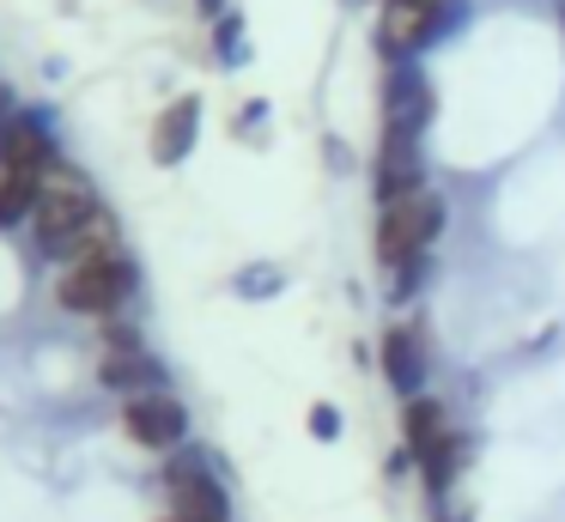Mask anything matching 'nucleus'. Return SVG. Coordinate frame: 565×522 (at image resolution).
Segmentation results:
<instances>
[{"label": "nucleus", "instance_id": "16", "mask_svg": "<svg viewBox=\"0 0 565 522\" xmlns=\"http://www.w3.org/2000/svg\"><path fill=\"white\" fill-rule=\"evenodd\" d=\"M38 182H43V177H19V170H0V231L31 225V213H38Z\"/></svg>", "mask_w": 565, "mask_h": 522}, {"label": "nucleus", "instance_id": "18", "mask_svg": "<svg viewBox=\"0 0 565 522\" xmlns=\"http://www.w3.org/2000/svg\"><path fill=\"white\" fill-rule=\"evenodd\" d=\"M286 279H280V267H268V262H256V267H244L237 274V298H274Z\"/></svg>", "mask_w": 565, "mask_h": 522}, {"label": "nucleus", "instance_id": "2", "mask_svg": "<svg viewBox=\"0 0 565 522\" xmlns=\"http://www.w3.org/2000/svg\"><path fill=\"white\" fill-rule=\"evenodd\" d=\"M128 291H135V262H128L122 249L98 255V262H74V267H62V279H55V298H62V310H74V316H116Z\"/></svg>", "mask_w": 565, "mask_h": 522}, {"label": "nucleus", "instance_id": "15", "mask_svg": "<svg viewBox=\"0 0 565 522\" xmlns=\"http://www.w3.org/2000/svg\"><path fill=\"white\" fill-rule=\"evenodd\" d=\"M462 461H468V437H462V432H450V437H444V444L431 449L426 461H419V473H426V492H431V498L450 492L456 473H462Z\"/></svg>", "mask_w": 565, "mask_h": 522}, {"label": "nucleus", "instance_id": "8", "mask_svg": "<svg viewBox=\"0 0 565 522\" xmlns=\"http://www.w3.org/2000/svg\"><path fill=\"white\" fill-rule=\"evenodd\" d=\"M371 182H377V206L402 201V194L426 189V158H419V134H390L383 128L377 158H371Z\"/></svg>", "mask_w": 565, "mask_h": 522}, {"label": "nucleus", "instance_id": "7", "mask_svg": "<svg viewBox=\"0 0 565 522\" xmlns=\"http://www.w3.org/2000/svg\"><path fill=\"white\" fill-rule=\"evenodd\" d=\"M62 158H55V134L43 116H31V109H19V116H0V170H19V177H43V170H55Z\"/></svg>", "mask_w": 565, "mask_h": 522}, {"label": "nucleus", "instance_id": "5", "mask_svg": "<svg viewBox=\"0 0 565 522\" xmlns=\"http://www.w3.org/2000/svg\"><path fill=\"white\" fill-rule=\"evenodd\" d=\"M122 432H128V444L171 456V449L189 437V407L171 395V388H147V395H128V401H122Z\"/></svg>", "mask_w": 565, "mask_h": 522}, {"label": "nucleus", "instance_id": "14", "mask_svg": "<svg viewBox=\"0 0 565 522\" xmlns=\"http://www.w3.org/2000/svg\"><path fill=\"white\" fill-rule=\"evenodd\" d=\"M98 376L116 388V395H147V388H164V371H159V359H147L140 347H116V352H104V364H98Z\"/></svg>", "mask_w": 565, "mask_h": 522}, {"label": "nucleus", "instance_id": "13", "mask_svg": "<svg viewBox=\"0 0 565 522\" xmlns=\"http://www.w3.org/2000/svg\"><path fill=\"white\" fill-rule=\"evenodd\" d=\"M450 432H456V425H450V413H444V401H438V395H414V401H402V449H407L414 461H426Z\"/></svg>", "mask_w": 565, "mask_h": 522}, {"label": "nucleus", "instance_id": "21", "mask_svg": "<svg viewBox=\"0 0 565 522\" xmlns=\"http://www.w3.org/2000/svg\"><path fill=\"white\" fill-rule=\"evenodd\" d=\"M195 7L207 12V19H225V12H232V7H225V0H195Z\"/></svg>", "mask_w": 565, "mask_h": 522}, {"label": "nucleus", "instance_id": "24", "mask_svg": "<svg viewBox=\"0 0 565 522\" xmlns=\"http://www.w3.org/2000/svg\"><path fill=\"white\" fill-rule=\"evenodd\" d=\"M438 7H450V0H438Z\"/></svg>", "mask_w": 565, "mask_h": 522}, {"label": "nucleus", "instance_id": "6", "mask_svg": "<svg viewBox=\"0 0 565 522\" xmlns=\"http://www.w3.org/2000/svg\"><path fill=\"white\" fill-rule=\"evenodd\" d=\"M444 31V7L438 0H383L377 19V49L390 61H419V49Z\"/></svg>", "mask_w": 565, "mask_h": 522}, {"label": "nucleus", "instance_id": "10", "mask_svg": "<svg viewBox=\"0 0 565 522\" xmlns=\"http://www.w3.org/2000/svg\"><path fill=\"white\" fill-rule=\"evenodd\" d=\"M377 364H383V376H390V388H395L402 401L426 395V347H419V334H414L407 322H390V328H383Z\"/></svg>", "mask_w": 565, "mask_h": 522}, {"label": "nucleus", "instance_id": "20", "mask_svg": "<svg viewBox=\"0 0 565 522\" xmlns=\"http://www.w3.org/2000/svg\"><path fill=\"white\" fill-rule=\"evenodd\" d=\"M262 116H268V104L256 97V104H244V116H237V128H262Z\"/></svg>", "mask_w": 565, "mask_h": 522}, {"label": "nucleus", "instance_id": "4", "mask_svg": "<svg viewBox=\"0 0 565 522\" xmlns=\"http://www.w3.org/2000/svg\"><path fill=\"white\" fill-rule=\"evenodd\" d=\"M164 498H171V516L183 522H232L220 473L207 468V456H171L164 461Z\"/></svg>", "mask_w": 565, "mask_h": 522}, {"label": "nucleus", "instance_id": "11", "mask_svg": "<svg viewBox=\"0 0 565 522\" xmlns=\"http://www.w3.org/2000/svg\"><path fill=\"white\" fill-rule=\"evenodd\" d=\"M116 249H122V225H116V213L110 206H92V213L79 219L67 237H55L43 255H55L62 267H74V262H98V255H116Z\"/></svg>", "mask_w": 565, "mask_h": 522}, {"label": "nucleus", "instance_id": "12", "mask_svg": "<svg viewBox=\"0 0 565 522\" xmlns=\"http://www.w3.org/2000/svg\"><path fill=\"white\" fill-rule=\"evenodd\" d=\"M195 134H201V97L183 92L177 104H164V116L152 121V164H183L195 152Z\"/></svg>", "mask_w": 565, "mask_h": 522}, {"label": "nucleus", "instance_id": "3", "mask_svg": "<svg viewBox=\"0 0 565 522\" xmlns=\"http://www.w3.org/2000/svg\"><path fill=\"white\" fill-rule=\"evenodd\" d=\"M98 206V194H92V177L74 164H55L43 170L38 182V213H31V231H38V249H50L55 237H67V231L79 225V219Z\"/></svg>", "mask_w": 565, "mask_h": 522}, {"label": "nucleus", "instance_id": "22", "mask_svg": "<svg viewBox=\"0 0 565 522\" xmlns=\"http://www.w3.org/2000/svg\"><path fill=\"white\" fill-rule=\"evenodd\" d=\"M559 24H565V0H559Z\"/></svg>", "mask_w": 565, "mask_h": 522}, {"label": "nucleus", "instance_id": "19", "mask_svg": "<svg viewBox=\"0 0 565 522\" xmlns=\"http://www.w3.org/2000/svg\"><path fill=\"white\" fill-rule=\"evenodd\" d=\"M310 437H317V444H334V437H341V407H334V401H317V407H310Z\"/></svg>", "mask_w": 565, "mask_h": 522}, {"label": "nucleus", "instance_id": "1", "mask_svg": "<svg viewBox=\"0 0 565 522\" xmlns=\"http://www.w3.org/2000/svg\"><path fill=\"white\" fill-rule=\"evenodd\" d=\"M438 231H444V201L431 189H414V194H402V201L377 206V262L390 267V274L407 262H426Z\"/></svg>", "mask_w": 565, "mask_h": 522}, {"label": "nucleus", "instance_id": "17", "mask_svg": "<svg viewBox=\"0 0 565 522\" xmlns=\"http://www.w3.org/2000/svg\"><path fill=\"white\" fill-rule=\"evenodd\" d=\"M213 55L225 61V67H237L244 61V12H225V19H213Z\"/></svg>", "mask_w": 565, "mask_h": 522}, {"label": "nucleus", "instance_id": "23", "mask_svg": "<svg viewBox=\"0 0 565 522\" xmlns=\"http://www.w3.org/2000/svg\"><path fill=\"white\" fill-rule=\"evenodd\" d=\"M0 109H7V92H0Z\"/></svg>", "mask_w": 565, "mask_h": 522}, {"label": "nucleus", "instance_id": "9", "mask_svg": "<svg viewBox=\"0 0 565 522\" xmlns=\"http://www.w3.org/2000/svg\"><path fill=\"white\" fill-rule=\"evenodd\" d=\"M431 121V85L419 61H390L383 73V128L390 134H419Z\"/></svg>", "mask_w": 565, "mask_h": 522}]
</instances>
